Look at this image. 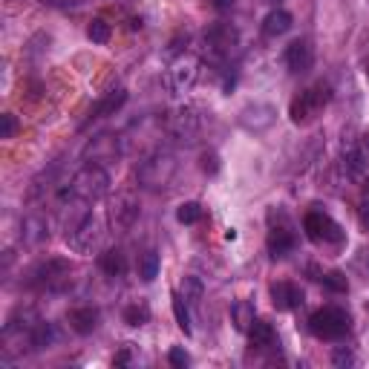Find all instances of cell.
Masks as SVG:
<instances>
[{
    "label": "cell",
    "mask_w": 369,
    "mask_h": 369,
    "mask_svg": "<svg viewBox=\"0 0 369 369\" xmlns=\"http://www.w3.org/2000/svg\"><path fill=\"white\" fill-rule=\"evenodd\" d=\"M309 329L315 337H323V341H341V337L349 334L352 329V320L344 309L337 306H326V309H318L312 318H309Z\"/></svg>",
    "instance_id": "4"
},
{
    "label": "cell",
    "mask_w": 369,
    "mask_h": 369,
    "mask_svg": "<svg viewBox=\"0 0 369 369\" xmlns=\"http://www.w3.org/2000/svg\"><path fill=\"white\" fill-rule=\"evenodd\" d=\"M366 199H369V182H366Z\"/></svg>",
    "instance_id": "39"
},
{
    "label": "cell",
    "mask_w": 369,
    "mask_h": 369,
    "mask_svg": "<svg viewBox=\"0 0 369 369\" xmlns=\"http://www.w3.org/2000/svg\"><path fill=\"white\" fill-rule=\"evenodd\" d=\"M366 78H369V67H366Z\"/></svg>",
    "instance_id": "40"
},
{
    "label": "cell",
    "mask_w": 369,
    "mask_h": 369,
    "mask_svg": "<svg viewBox=\"0 0 369 369\" xmlns=\"http://www.w3.org/2000/svg\"><path fill=\"white\" fill-rule=\"evenodd\" d=\"M127 101V89H113L107 92V96L89 110V121H96V118H107V115H115L121 107H125Z\"/></svg>",
    "instance_id": "18"
},
{
    "label": "cell",
    "mask_w": 369,
    "mask_h": 369,
    "mask_svg": "<svg viewBox=\"0 0 369 369\" xmlns=\"http://www.w3.org/2000/svg\"><path fill=\"white\" fill-rule=\"evenodd\" d=\"M173 176H176V159L170 156V153H162V150L153 153V156H147L139 165V170H136L139 184H142V188H147V191H165V188H170Z\"/></svg>",
    "instance_id": "2"
},
{
    "label": "cell",
    "mask_w": 369,
    "mask_h": 369,
    "mask_svg": "<svg viewBox=\"0 0 369 369\" xmlns=\"http://www.w3.org/2000/svg\"><path fill=\"white\" fill-rule=\"evenodd\" d=\"M176 220H179L182 225L199 223V220H202V205H199V202H182L179 211H176Z\"/></svg>",
    "instance_id": "27"
},
{
    "label": "cell",
    "mask_w": 369,
    "mask_h": 369,
    "mask_svg": "<svg viewBox=\"0 0 369 369\" xmlns=\"http://www.w3.org/2000/svg\"><path fill=\"white\" fill-rule=\"evenodd\" d=\"M329 101H332V87L323 84V81H318V84H312V87H306L300 96L292 101L289 115H292L294 125H306V121H312Z\"/></svg>",
    "instance_id": "3"
},
{
    "label": "cell",
    "mask_w": 369,
    "mask_h": 369,
    "mask_svg": "<svg viewBox=\"0 0 369 369\" xmlns=\"http://www.w3.org/2000/svg\"><path fill=\"white\" fill-rule=\"evenodd\" d=\"M139 220V199L125 191V194H118L113 202H110V225L115 231H130Z\"/></svg>",
    "instance_id": "9"
},
{
    "label": "cell",
    "mask_w": 369,
    "mask_h": 369,
    "mask_svg": "<svg viewBox=\"0 0 369 369\" xmlns=\"http://www.w3.org/2000/svg\"><path fill=\"white\" fill-rule=\"evenodd\" d=\"M127 361H130V349H127V346H125V349H121V352L113 358V363H115V366H125Z\"/></svg>",
    "instance_id": "37"
},
{
    "label": "cell",
    "mask_w": 369,
    "mask_h": 369,
    "mask_svg": "<svg viewBox=\"0 0 369 369\" xmlns=\"http://www.w3.org/2000/svg\"><path fill=\"white\" fill-rule=\"evenodd\" d=\"M211 4H213V9H220V12H228L234 4H237V0H211Z\"/></svg>",
    "instance_id": "38"
},
{
    "label": "cell",
    "mask_w": 369,
    "mask_h": 369,
    "mask_svg": "<svg viewBox=\"0 0 369 369\" xmlns=\"http://www.w3.org/2000/svg\"><path fill=\"white\" fill-rule=\"evenodd\" d=\"M99 265H101L104 274H110V277H121V274L127 271V257H125V251L110 249V251H104V254L99 257Z\"/></svg>",
    "instance_id": "22"
},
{
    "label": "cell",
    "mask_w": 369,
    "mask_h": 369,
    "mask_svg": "<svg viewBox=\"0 0 369 369\" xmlns=\"http://www.w3.org/2000/svg\"><path fill=\"white\" fill-rule=\"evenodd\" d=\"M110 35H113V29H110V23L101 20V18H96V20L87 26V38H89L92 44H107Z\"/></svg>",
    "instance_id": "26"
},
{
    "label": "cell",
    "mask_w": 369,
    "mask_h": 369,
    "mask_svg": "<svg viewBox=\"0 0 369 369\" xmlns=\"http://www.w3.org/2000/svg\"><path fill=\"white\" fill-rule=\"evenodd\" d=\"M271 303L277 312H289V309H297V306H303V292L289 283V280H280L271 286Z\"/></svg>",
    "instance_id": "14"
},
{
    "label": "cell",
    "mask_w": 369,
    "mask_h": 369,
    "mask_svg": "<svg viewBox=\"0 0 369 369\" xmlns=\"http://www.w3.org/2000/svg\"><path fill=\"white\" fill-rule=\"evenodd\" d=\"M303 231H306V237H309L312 242H318V245H329V242H341L344 239L341 225H337L332 217H326V213H320V211H309V213H306Z\"/></svg>",
    "instance_id": "6"
},
{
    "label": "cell",
    "mask_w": 369,
    "mask_h": 369,
    "mask_svg": "<svg viewBox=\"0 0 369 369\" xmlns=\"http://www.w3.org/2000/svg\"><path fill=\"white\" fill-rule=\"evenodd\" d=\"M99 242H101V228L89 213H84V217L67 231V245L75 254H92L99 249Z\"/></svg>",
    "instance_id": "5"
},
{
    "label": "cell",
    "mask_w": 369,
    "mask_h": 369,
    "mask_svg": "<svg viewBox=\"0 0 369 369\" xmlns=\"http://www.w3.org/2000/svg\"><path fill=\"white\" fill-rule=\"evenodd\" d=\"M249 341L254 349H271L277 344V334H274V326L268 320H254L249 326Z\"/></svg>",
    "instance_id": "19"
},
{
    "label": "cell",
    "mask_w": 369,
    "mask_h": 369,
    "mask_svg": "<svg viewBox=\"0 0 369 369\" xmlns=\"http://www.w3.org/2000/svg\"><path fill=\"white\" fill-rule=\"evenodd\" d=\"M205 46H208L211 55L225 58L239 46V32L231 23H213V26L205 29Z\"/></svg>",
    "instance_id": "8"
},
{
    "label": "cell",
    "mask_w": 369,
    "mask_h": 369,
    "mask_svg": "<svg viewBox=\"0 0 369 369\" xmlns=\"http://www.w3.org/2000/svg\"><path fill=\"white\" fill-rule=\"evenodd\" d=\"M73 265L67 260H46L32 271V283L44 289H64L70 283Z\"/></svg>",
    "instance_id": "10"
},
{
    "label": "cell",
    "mask_w": 369,
    "mask_h": 369,
    "mask_svg": "<svg viewBox=\"0 0 369 369\" xmlns=\"http://www.w3.org/2000/svg\"><path fill=\"white\" fill-rule=\"evenodd\" d=\"M20 237H23V242H29V245L44 242V239L49 237L46 220H44V217H26L23 225H20Z\"/></svg>",
    "instance_id": "21"
},
{
    "label": "cell",
    "mask_w": 369,
    "mask_h": 369,
    "mask_svg": "<svg viewBox=\"0 0 369 369\" xmlns=\"http://www.w3.org/2000/svg\"><path fill=\"white\" fill-rule=\"evenodd\" d=\"M139 277L144 283H150V280H156V277H159V254L156 251H144L139 257Z\"/></svg>",
    "instance_id": "23"
},
{
    "label": "cell",
    "mask_w": 369,
    "mask_h": 369,
    "mask_svg": "<svg viewBox=\"0 0 369 369\" xmlns=\"http://www.w3.org/2000/svg\"><path fill=\"white\" fill-rule=\"evenodd\" d=\"M118 153V142L113 139V136H96L89 144H87V153L84 156L89 159V162H96V165H101V162H107V159H113Z\"/></svg>",
    "instance_id": "17"
},
{
    "label": "cell",
    "mask_w": 369,
    "mask_h": 369,
    "mask_svg": "<svg viewBox=\"0 0 369 369\" xmlns=\"http://www.w3.org/2000/svg\"><path fill=\"white\" fill-rule=\"evenodd\" d=\"M18 133V118L12 113H4L0 115V139H12Z\"/></svg>",
    "instance_id": "31"
},
{
    "label": "cell",
    "mask_w": 369,
    "mask_h": 369,
    "mask_svg": "<svg viewBox=\"0 0 369 369\" xmlns=\"http://www.w3.org/2000/svg\"><path fill=\"white\" fill-rule=\"evenodd\" d=\"M292 15L286 12V9H274V12H268V18L263 20V32L268 35V38H280V35H286L289 29H292Z\"/></svg>",
    "instance_id": "20"
},
{
    "label": "cell",
    "mask_w": 369,
    "mask_h": 369,
    "mask_svg": "<svg viewBox=\"0 0 369 369\" xmlns=\"http://www.w3.org/2000/svg\"><path fill=\"white\" fill-rule=\"evenodd\" d=\"M231 318H234V326L239 332H249V326L254 323V309H251V303L249 300H239L234 309H231Z\"/></svg>",
    "instance_id": "24"
},
{
    "label": "cell",
    "mask_w": 369,
    "mask_h": 369,
    "mask_svg": "<svg viewBox=\"0 0 369 369\" xmlns=\"http://www.w3.org/2000/svg\"><path fill=\"white\" fill-rule=\"evenodd\" d=\"M332 363H334V366H352V363H355V355H352L349 349H334V352H332Z\"/></svg>",
    "instance_id": "34"
},
{
    "label": "cell",
    "mask_w": 369,
    "mask_h": 369,
    "mask_svg": "<svg viewBox=\"0 0 369 369\" xmlns=\"http://www.w3.org/2000/svg\"><path fill=\"white\" fill-rule=\"evenodd\" d=\"M286 64L292 73H309L315 67V49L306 38H297L286 49Z\"/></svg>",
    "instance_id": "12"
},
{
    "label": "cell",
    "mask_w": 369,
    "mask_h": 369,
    "mask_svg": "<svg viewBox=\"0 0 369 369\" xmlns=\"http://www.w3.org/2000/svg\"><path fill=\"white\" fill-rule=\"evenodd\" d=\"M168 361H170V366H176V369H184V366L191 363V355L184 352L182 346H173V349H170V355H168Z\"/></svg>",
    "instance_id": "33"
},
{
    "label": "cell",
    "mask_w": 369,
    "mask_h": 369,
    "mask_svg": "<svg viewBox=\"0 0 369 369\" xmlns=\"http://www.w3.org/2000/svg\"><path fill=\"white\" fill-rule=\"evenodd\" d=\"M202 170L211 173V176L220 170V156H217V153H202Z\"/></svg>",
    "instance_id": "35"
},
{
    "label": "cell",
    "mask_w": 369,
    "mask_h": 369,
    "mask_svg": "<svg viewBox=\"0 0 369 369\" xmlns=\"http://www.w3.org/2000/svg\"><path fill=\"white\" fill-rule=\"evenodd\" d=\"M242 125L249 127V130H254V133L268 130V127L274 125V107H268V104L245 107V113H242Z\"/></svg>",
    "instance_id": "16"
},
{
    "label": "cell",
    "mask_w": 369,
    "mask_h": 369,
    "mask_svg": "<svg viewBox=\"0 0 369 369\" xmlns=\"http://www.w3.org/2000/svg\"><path fill=\"white\" fill-rule=\"evenodd\" d=\"M199 297H202V286H199V280H196V277H184V300L196 303Z\"/></svg>",
    "instance_id": "32"
},
{
    "label": "cell",
    "mask_w": 369,
    "mask_h": 369,
    "mask_svg": "<svg viewBox=\"0 0 369 369\" xmlns=\"http://www.w3.org/2000/svg\"><path fill=\"white\" fill-rule=\"evenodd\" d=\"M147 320H150V309L144 303H133V306L125 309V323L127 326H144Z\"/></svg>",
    "instance_id": "29"
},
{
    "label": "cell",
    "mask_w": 369,
    "mask_h": 369,
    "mask_svg": "<svg viewBox=\"0 0 369 369\" xmlns=\"http://www.w3.org/2000/svg\"><path fill=\"white\" fill-rule=\"evenodd\" d=\"M173 315H176V323L184 334H191V312H188V303H184L182 294H173Z\"/></svg>",
    "instance_id": "28"
},
{
    "label": "cell",
    "mask_w": 369,
    "mask_h": 369,
    "mask_svg": "<svg viewBox=\"0 0 369 369\" xmlns=\"http://www.w3.org/2000/svg\"><path fill=\"white\" fill-rule=\"evenodd\" d=\"M265 242H268L271 257H286V254L294 251L297 237H294V231H292V225H289V220H286V213H280V225H271Z\"/></svg>",
    "instance_id": "11"
},
{
    "label": "cell",
    "mask_w": 369,
    "mask_h": 369,
    "mask_svg": "<svg viewBox=\"0 0 369 369\" xmlns=\"http://www.w3.org/2000/svg\"><path fill=\"white\" fill-rule=\"evenodd\" d=\"M99 320H101V315H99V309H92V306H78V309H70V312H67V323H70V329L78 332V334L96 332Z\"/></svg>",
    "instance_id": "15"
},
{
    "label": "cell",
    "mask_w": 369,
    "mask_h": 369,
    "mask_svg": "<svg viewBox=\"0 0 369 369\" xmlns=\"http://www.w3.org/2000/svg\"><path fill=\"white\" fill-rule=\"evenodd\" d=\"M196 78H199V61L191 58V55H182V58L173 61V67L168 70L165 84H168V89L173 92V96H182V92H188L196 84Z\"/></svg>",
    "instance_id": "7"
},
{
    "label": "cell",
    "mask_w": 369,
    "mask_h": 369,
    "mask_svg": "<svg viewBox=\"0 0 369 369\" xmlns=\"http://www.w3.org/2000/svg\"><path fill=\"white\" fill-rule=\"evenodd\" d=\"M107 188H110V176H107V170L101 168V165H96V162H89V165H84L73 179H70V184L64 188V199H73V202H84V205H89V202H99L104 194H107Z\"/></svg>",
    "instance_id": "1"
},
{
    "label": "cell",
    "mask_w": 369,
    "mask_h": 369,
    "mask_svg": "<svg viewBox=\"0 0 369 369\" xmlns=\"http://www.w3.org/2000/svg\"><path fill=\"white\" fill-rule=\"evenodd\" d=\"M320 283H323L329 292H334V294H344V292L349 289L346 277H344L341 271H329V274H323V277H320Z\"/></svg>",
    "instance_id": "30"
},
{
    "label": "cell",
    "mask_w": 369,
    "mask_h": 369,
    "mask_svg": "<svg viewBox=\"0 0 369 369\" xmlns=\"http://www.w3.org/2000/svg\"><path fill=\"white\" fill-rule=\"evenodd\" d=\"M358 217H361V225H363V228L369 231V199H366V202L361 205V213H358Z\"/></svg>",
    "instance_id": "36"
},
{
    "label": "cell",
    "mask_w": 369,
    "mask_h": 369,
    "mask_svg": "<svg viewBox=\"0 0 369 369\" xmlns=\"http://www.w3.org/2000/svg\"><path fill=\"white\" fill-rule=\"evenodd\" d=\"M344 165H346V173L349 176H363L366 173V153L358 150V147H349L344 153Z\"/></svg>",
    "instance_id": "25"
},
{
    "label": "cell",
    "mask_w": 369,
    "mask_h": 369,
    "mask_svg": "<svg viewBox=\"0 0 369 369\" xmlns=\"http://www.w3.org/2000/svg\"><path fill=\"white\" fill-rule=\"evenodd\" d=\"M168 127H170V133H173L176 139L194 142V136H196V130H199V118H196V113H194L191 107H179V110L168 118Z\"/></svg>",
    "instance_id": "13"
}]
</instances>
